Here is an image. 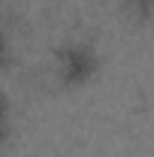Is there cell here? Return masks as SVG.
Returning a JSON list of instances; mask_svg holds the SVG:
<instances>
[{"mask_svg":"<svg viewBox=\"0 0 154 157\" xmlns=\"http://www.w3.org/2000/svg\"><path fill=\"white\" fill-rule=\"evenodd\" d=\"M58 63H60V78L64 85H85L97 76L100 70V60H97L94 48L91 45H82V42H73V45H64L58 52Z\"/></svg>","mask_w":154,"mask_h":157,"instance_id":"1","label":"cell"},{"mask_svg":"<svg viewBox=\"0 0 154 157\" xmlns=\"http://www.w3.org/2000/svg\"><path fill=\"white\" fill-rule=\"evenodd\" d=\"M127 3L133 6V9L142 15V18H148V12H151V0H127Z\"/></svg>","mask_w":154,"mask_h":157,"instance_id":"2","label":"cell"},{"mask_svg":"<svg viewBox=\"0 0 154 157\" xmlns=\"http://www.w3.org/2000/svg\"><path fill=\"white\" fill-rule=\"evenodd\" d=\"M6 139V103H3V97H0V142Z\"/></svg>","mask_w":154,"mask_h":157,"instance_id":"3","label":"cell"},{"mask_svg":"<svg viewBox=\"0 0 154 157\" xmlns=\"http://www.w3.org/2000/svg\"><path fill=\"white\" fill-rule=\"evenodd\" d=\"M3 58H6V36L0 33V63H3Z\"/></svg>","mask_w":154,"mask_h":157,"instance_id":"4","label":"cell"}]
</instances>
